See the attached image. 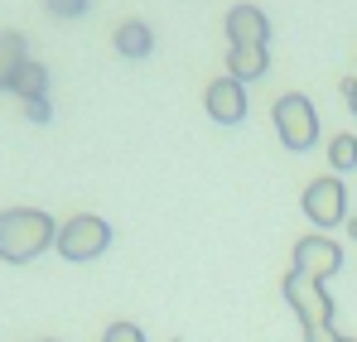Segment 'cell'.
I'll return each instance as SVG.
<instances>
[{
  "mask_svg": "<svg viewBox=\"0 0 357 342\" xmlns=\"http://www.w3.org/2000/svg\"><path fill=\"white\" fill-rule=\"evenodd\" d=\"M49 246H59V222L39 208H5L0 212V261L24 265L34 256H44Z\"/></svg>",
  "mask_w": 357,
  "mask_h": 342,
  "instance_id": "obj_1",
  "label": "cell"
},
{
  "mask_svg": "<svg viewBox=\"0 0 357 342\" xmlns=\"http://www.w3.org/2000/svg\"><path fill=\"white\" fill-rule=\"evenodd\" d=\"M280 294H285V304L299 313L304 342H338V333H333V299H328V289L319 285V280L290 270L280 280Z\"/></svg>",
  "mask_w": 357,
  "mask_h": 342,
  "instance_id": "obj_2",
  "label": "cell"
},
{
  "mask_svg": "<svg viewBox=\"0 0 357 342\" xmlns=\"http://www.w3.org/2000/svg\"><path fill=\"white\" fill-rule=\"evenodd\" d=\"M271 121H275V135L285 140V150H309L319 140V111L304 92H285L271 102Z\"/></svg>",
  "mask_w": 357,
  "mask_h": 342,
  "instance_id": "obj_3",
  "label": "cell"
},
{
  "mask_svg": "<svg viewBox=\"0 0 357 342\" xmlns=\"http://www.w3.org/2000/svg\"><path fill=\"white\" fill-rule=\"evenodd\" d=\"M107 246H112V227L97 212H77L59 227V251L68 261H97Z\"/></svg>",
  "mask_w": 357,
  "mask_h": 342,
  "instance_id": "obj_4",
  "label": "cell"
},
{
  "mask_svg": "<svg viewBox=\"0 0 357 342\" xmlns=\"http://www.w3.org/2000/svg\"><path fill=\"white\" fill-rule=\"evenodd\" d=\"M299 203H304V217H309L314 227H338V222H348V188H343V178H333V173L314 178Z\"/></svg>",
  "mask_w": 357,
  "mask_h": 342,
  "instance_id": "obj_5",
  "label": "cell"
},
{
  "mask_svg": "<svg viewBox=\"0 0 357 342\" xmlns=\"http://www.w3.org/2000/svg\"><path fill=\"white\" fill-rule=\"evenodd\" d=\"M295 270L324 285L328 275L343 270V246L328 241V236H299V241H295Z\"/></svg>",
  "mask_w": 357,
  "mask_h": 342,
  "instance_id": "obj_6",
  "label": "cell"
},
{
  "mask_svg": "<svg viewBox=\"0 0 357 342\" xmlns=\"http://www.w3.org/2000/svg\"><path fill=\"white\" fill-rule=\"evenodd\" d=\"M203 107H208V116H213L218 125H237V121H246V82H237V77L208 82Z\"/></svg>",
  "mask_w": 357,
  "mask_h": 342,
  "instance_id": "obj_7",
  "label": "cell"
},
{
  "mask_svg": "<svg viewBox=\"0 0 357 342\" xmlns=\"http://www.w3.org/2000/svg\"><path fill=\"white\" fill-rule=\"evenodd\" d=\"M227 39L246 44V49H266L271 44V20L261 5H232L227 10Z\"/></svg>",
  "mask_w": 357,
  "mask_h": 342,
  "instance_id": "obj_8",
  "label": "cell"
},
{
  "mask_svg": "<svg viewBox=\"0 0 357 342\" xmlns=\"http://www.w3.org/2000/svg\"><path fill=\"white\" fill-rule=\"evenodd\" d=\"M112 44H116L121 58H150V49H155V29H150L145 20H126V24H116Z\"/></svg>",
  "mask_w": 357,
  "mask_h": 342,
  "instance_id": "obj_9",
  "label": "cell"
},
{
  "mask_svg": "<svg viewBox=\"0 0 357 342\" xmlns=\"http://www.w3.org/2000/svg\"><path fill=\"white\" fill-rule=\"evenodd\" d=\"M266 68H271V54L266 49H246V44H232L227 49V77H237V82L266 77Z\"/></svg>",
  "mask_w": 357,
  "mask_h": 342,
  "instance_id": "obj_10",
  "label": "cell"
},
{
  "mask_svg": "<svg viewBox=\"0 0 357 342\" xmlns=\"http://www.w3.org/2000/svg\"><path fill=\"white\" fill-rule=\"evenodd\" d=\"M24 63H29L24 34L5 29V34H0V92H10V87H15V77H20V68H24Z\"/></svg>",
  "mask_w": 357,
  "mask_h": 342,
  "instance_id": "obj_11",
  "label": "cell"
},
{
  "mask_svg": "<svg viewBox=\"0 0 357 342\" xmlns=\"http://www.w3.org/2000/svg\"><path fill=\"white\" fill-rule=\"evenodd\" d=\"M10 92H15L20 102H39V97H49V68L29 58V63L20 68V77H15V87H10Z\"/></svg>",
  "mask_w": 357,
  "mask_h": 342,
  "instance_id": "obj_12",
  "label": "cell"
},
{
  "mask_svg": "<svg viewBox=\"0 0 357 342\" xmlns=\"http://www.w3.org/2000/svg\"><path fill=\"white\" fill-rule=\"evenodd\" d=\"M328 164H333L338 173L357 169V135L343 130V135H333V140H328Z\"/></svg>",
  "mask_w": 357,
  "mask_h": 342,
  "instance_id": "obj_13",
  "label": "cell"
},
{
  "mask_svg": "<svg viewBox=\"0 0 357 342\" xmlns=\"http://www.w3.org/2000/svg\"><path fill=\"white\" fill-rule=\"evenodd\" d=\"M87 5H92V0H44V10L59 15V20H77V15H87Z\"/></svg>",
  "mask_w": 357,
  "mask_h": 342,
  "instance_id": "obj_14",
  "label": "cell"
},
{
  "mask_svg": "<svg viewBox=\"0 0 357 342\" xmlns=\"http://www.w3.org/2000/svg\"><path fill=\"white\" fill-rule=\"evenodd\" d=\"M102 342H145V333H140L135 323H112V328L102 333Z\"/></svg>",
  "mask_w": 357,
  "mask_h": 342,
  "instance_id": "obj_15",
  "label": "cell"
},
{
  "mask_svg": "<svg viewBox=\"0 0 357 342\" xmlns=\"http://www.w3.org/2000/svg\"><path fill=\"white\" fill-rule=\"evenodd\" d=\"M24 116H29L34 125H49V116H54V107H49V97H39V102H24Z\"/></svg>",
  "mask_w": 357,
  "mask_h": 342,
  "instance_id": "obj_16",
  "label": "cell"
},
{
  "mask_svg": "<svg viewBox=\"0 0 357 342\" xmlns=\"http://www.w3.org/2000/svg\"><path fill=\"white\" fill-rule=\"evenodd\" d=\"M343 97H348V107L357 102V77H343Z\"/></svg>",
  "mask_w": 357,
  "mask_h": 342,
  "instance_id": "obj_17",
  "label": "cell"
},
{
  "mask_svg": "<svg viewBox=\"0 0 357 342\" xmlns=\"http://www.w3.org/2000/svg\"><path fill=\"white\" fill-rule=\"evenodd\" d=\"M348 231H353V241H357V217H348Z\"/></svg>",
  "mask_w": 357,
  "mask_h": 342,
  "instance_id": "obj_18",
  "label": "cell"
},
{
  "mask_svg": "<svg viewBox=\"0 0 357 342\" xmlns=\"http://www.w3.org/2000/svg\"><path fill=\"white\" fill-rule=\"evenodd\" d=\"M338 342H357V338H338Z\"/></svg>",
  "mask_w": 357,
  "mask_h": 342,
  "instance_id": "obj_19",
  "label": "cell"
},
{
  "mask_svg": "<svg viewBox=\"0 0 357 342\" xmlns=\"http://www.w3.org/2000/svg\"><path fill=\"white\" fill-rule=\"evenodd\" d=\"M353 111H357V102H353Z\"/></svg>",
  "mask_w": 357,
  "mask_h": 342,
  "instance_id": "obj_20",
  "label": "cell"
}]
</instances>
